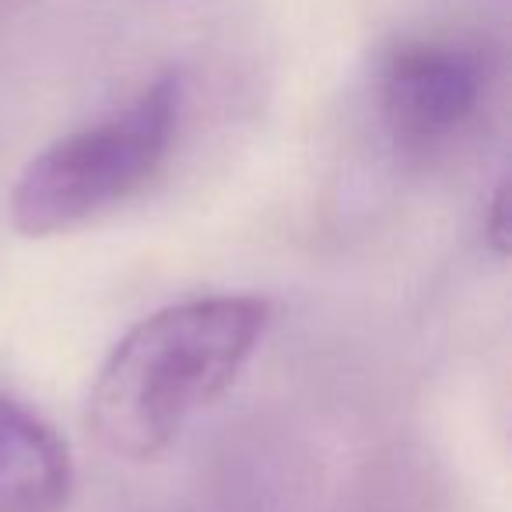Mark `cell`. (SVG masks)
<instances>
[{"mask_svg":"<svg viewBox=\"0 0 512 512\" xmlns=\"http://www.w3.org/2000/svg\"><path fill=\"white\" fill-rule=\"evenodd\" d=\"M271 327L256 295L165 306L120 337L88 393V428L123 460H155L242 376Z\"/></svg>","mask_w":512,"mask_h":512,"instance_id":"6da1fadb","label":"cell"},{"mask_svg":"<svg viewBox=\"0 0 512 512\" xmlns=\"http://www.w3.org/2000/svg\"><path fill=\"white\" fill-rule=\"evenodd\" d=\"M183 102V74L165 71L123 109L46 144L11 190L18 232L64 235L134 200L172 155Z\"/></svg>","mask_w":512,"mask_h":512,"instance_id":"7a4b0ae2","label":"cell"},{"mask_svg":"<svg viewBox=\"0 0 512 512\" xmlns=\"http://www.w3.org/2000/svg\"><path fill=\"white\" fill-rule=\"evenodd\" d=\"M484 92L488 67L474 46L449 36H421L404 39L383 60L376 106L393 144L432 151L474 123Z\"/></svg>","mask_w":512,"mask_h":512,"instance_id":"3957f363","label":"cell"},{"mask_svg":"<svg viewBox=\"0 0 512 512\" xmlns=\"http://www.w3.org/2000/svg\"><path fill=\"white\" fill-rule=\"evenodd\" d=\"M74 460L60 432L0 393V512H67Z\"/></svg>","mask_w":512,"mask_h":512,"instance_id":"277c9868","label":"cell"},{"mask_svg":"<svg viewBox=\"0 0 512 512\" xmlns=\"http://www.w3.org/2000/svg\"><path fill=\"white\" fill-rule=\"evenodd\" d=\"M484 232H488L495 253L502 256L505 242H509V228H505V186H498L495 197H491V218H488V225H484Z\"/></svg>","mask_w":512,"mask_h":512,"instance_id":"5b68a950","label":"cell"}]
</instances>
